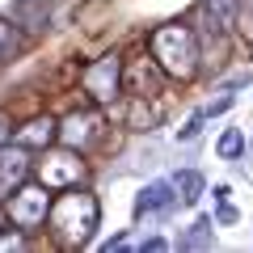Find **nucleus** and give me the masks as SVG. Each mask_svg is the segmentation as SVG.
<instances>
[{
  "instance_id": "1",
  "label": "nucleus",
  "mask_w": 253,
  "mask_h": 253,
  "mask_svg": "<svg viewBox=\"0 0 253 253\" xmlns=\"http://www.w3.org/2000/svg\"><path fill=\"white\" fill-rule=\"evenodd\" d=\"M97 219H101L97 199H93L89 190H76V186H72V194H59V199L46 207V228H51L55 245H63V249L89 245Z\"/></svg>"
},
{
  "instance_id": "2",
  "label": "nucleus",
  "mask_w": 253,
  "mask_h": 253,
  "mask_svg": "<svg viewBox=\"0 0 253 253\" xmlns=\"http://www.w3.org/2000/svg\"><path fill=\"white\" fill-rule=\"evenodd\" d=\"M148 55L156 59L165 76L173 81H190L199 72V34L186 26V21H169V26H156L148 38Z\"/></svg>"
},
{
  "instance_id": "3",
  "label": "nucleus",
  "mask_w": 253,
  "mask_h": 253,
  "mask_svg": "<svg viewBox=\"0 0 253 253\" xmlns=\"http://www.w3.org/2000/svg\"><path fill=\"white\" fill-rule=\"evenodd\" d=\"M46 207H51V190H46L42 181H38V186L21 181L9 194V224L21 228V232H34V228L46 224Z\"/></svg>"
},
{
  "instance_id": "4",
  "label": "nucleus",
  "mask_w": 253,
  "mask_h": 253,
  "mask_svg": "<svg viewBox=\"0 0 253 253\" xmlns=\"http://www.w3.org/2000/svg\"><path fill=\"white\" fill-rule=\"evenodd\" d=\"M81 89L89 93V101L110 106L118 97V89H123V59L118 55H101V59L84 63L81 68Z\"/></svg>"
},
{
  "instance_id": "5",
  "label": "nucleus",
  "mask_w": 253,
  "mask_h": 253,
  "mask_svg": "<svg viewBox=\"0 0 253 253\" xmlns=\"http://www.w3.org/2000/svg\"><path fill=\"white\" fill-rule=\"evenodd\" d=\"M81 177H84V161L76 148H59V152L42 156V165H38V181L46 190H72Z\"/></svg>"
},
{
  "instance_id": "6",
  "label": "nucleus",
  "mask_w": 253,
  "mask_h": 253,
  "mask_svg": "<svg viewBox=\"0 0 253 253\" xmlns=\"http://www.w3.org/2000/svg\"><path fill=\"white\" fill-rule=\"evenodd\" d=\"M97 135H101V118L93 110H72V114L55 126V139H63V148H76V152H84Z\"/></svg>"
},
{
  "instance_id": "7",
  "label": "nucleus",
  "mask_w": 253,
  "mask_h": 253,
  "mask_svg": "<svg viewBox=\"0 0 253 253\" xmlns=\"http://www.w3.org/2000/svg\"><path fill=\"white\" fill-rule=\"evenodd\" d=\"M26 177H30V156L21 152V148L0 156V199H9V194H13Z\"/></svg>"
},
{
  "instance_id": "8",
  "label": "nucleus",
  "mask_w": 253,
  "mask_h": 253,
  "mask_svg": "<svg viewBox=\"0 0 253 253\" xmlns=\"http://www.w3.org/2000/svg\"><path fill=\"white\" fill-rule=\"evenodd\" d=\"M55 126H59V123L42 114V118H30L26 126H13V139H17L21 148H46L55 139Z\"/></svg>"
},
{
  "instance_id": "9",
  "label": "nucleus",
  "mask_w": 253,
  "mask_h": 253,
  "mask_svg": "<svg viewBox=\"0 0 253 253\" xmlns=\"http://www.w3.org/2000/svg\"><path fill=\"white\" fill-rule=\"evenodd\" d=\"M173 207V186L169 181H152V186H144V194L135 199V211L139 215H161V211Z\"/></svg>"
},
{
  "instance_id": "10",
  "label": "nucleus",
  "mask_w": 253,
  "mask_h": 253,
  "mask_svg": "<svg viewBox=\"0 0 253 253\" xmlns=\"http://www.w3.org/2000/svg\"><path fill=\"white\" fill-rule=\"evenodd\" d=\"M236 9H241V0H203V4H199V13L211 21V30L236 26Z\"/></svg>"
},
{
  "instance_id": "11",
  "label": "nucleus",
  "mask_w": 253,
  "mask_h": 253,
  "mask_svg": "<svg viewBox=\"0 0 253 253\" xmlns=\"http://www.w3.org/2000/svg\"><path fill=\"white\" fill-rule=\"evenodd\" d=\"M13 21L26 30H42L46 26V0H17L13 4Z\"/></svg>"
},
{
  "instance_id": "12",
  "label": "nucleus",
  "mask_w": 253,
  "mask_h": 253,
  "mask_svg": "<svg viewBox=\"0 0 253 253\" xmlns=\"http://www.w3.org/2000/svg\"><path fill=\"white\" fill-rule=\"evenodd\" d=\"M17 46H21V38H17V21L0 17V63L13 59V55H17Z\"/></svg>"
},
{
  "instance_id": "13",
  "label": "nucleus",
  "mask_w": 253,
  "mask_h": 253,
  "mask_svg": "<svg viewBox=\"0 0 253 253\" xmlns=\"http://www.w3.org/2000/svg\"><path fill=\"white\" fill-rule=\"evenodd\" d=\"M177 194H181V203H199L203 199V177L199 173H177Z\"/></svg>"
},
{
  "instance_id": "14",
  "label": "nucleus",
  "mask_w": 253,
  "mask_h": 253,
  "mask_svg": "<svg viewBox=\"0 0 253 253\" xmlns=\"http://www.w3.org/2000/svg\"><path fill=\"white\" fill-rule=\"evenodd\" d=\"M215 236H211V219H199V224L190 228V236L181 241V249H203V245H211Z\"/></svg>"
},
{
  "instance_id": "15",
  "label": "nucleus",
  "mask_w": 253,
  "mask_h": 253,
  "mask_svg": "<svg viewBox=\"0 0 253 253\" xmlns=\"http://www.w3.org/2000/svg\"><path fill=\"white\" fill-rule=\"evenodd\" d=\"M241 148H245V135H241V131H236V126H232V131H224V135H219V156H224V161H232V156L241 152Z\"/></svg>"
},
{
  "instance_id": "16",
  "label": "nucleus",
  "mask_w": 253,
  "mask_h": 253,
  "mask_svg": "<svg viewBox=\"0 0 253 253\" xmlns=\"http://www.w3.org/2000/svg\"><path fill=\"white\" fill-rule=\"evenodd\" d=\"M21 245H26V232H21V228L17 232H0V253L4 249H21Z\"/></svg>"
},
{
  "instance_id": "17",
  "label": "nucleus",
  "mask_w": 253,
  "mask_h": 253,
  "mask_svg": "<svg viewBox=\"0 0 253 253\" xmlns=\"http://www.w3.org/2000/svg\"><path fill=\"white\" fill-rule=\"evenodd\" d=\"M203 118H207V114H194V118L177 131V139H194V135H199V126H203Z\"/></svg>"
},
{
  "instance_id": "18",
  "label": "nucleus",
  "mask_w": 253,
  "mask_h": 253,
  "mask_svg": "<svg viewBox=\"0 0 253 253\" xmlns=\"http://www.w3.org/2000/svg\"><path fill=\"white\" fill-rule=\"evenodd\" d=\"M9 139H13V118H9V114H0V148L9 144Z\"/></svg>"
},
{
  "instance_id": "19",
  "label": "nucleus",
  "mask_w": 253,
  "mask_h": 253,
  "mask_svg": "<svg viewBox=\"0 0 253 253\" xmlns=\"http://www.w3.org/2000/svg\"><path fill=\"white\" fill-rule=\"evenodd\" d=\"M123 245H126V236H110V241L101 245V253H110V249H123Z\"/></svg>"
},
{
  "instance_id": "20",
  "label": "nucleus",
  "mask_w": 253,
  "mask_h": 253,
  "mask_svg": "<svg viewBox=\"0 0 253 253\" xmlns=\"http://www.w3.org/2000/svg\"><path fill=\"white\" fill-rule=\"evenodd\" d=\"M144 249H148V253H161V249H165V241H161V236H148Z\"/></svg>"
},
{
  "instance_id": "21",
  "label": "nucleus",
  "mask_w": 253,
  "mask_h": 253,
  "mask_svg": "<svg viewBox=\"0 0 253 253\" xmlns=\"http://www.w3.org/2000/svg\"><path fill=\"white\" fill-rule=\"evenodd\" d=\"M236 26H241V30H249V34H253V4H249V17L241 13V21H236Z\"/></svg>"
}]
</instances>
